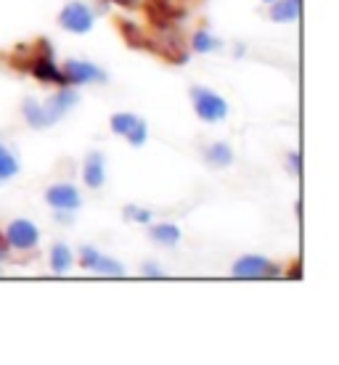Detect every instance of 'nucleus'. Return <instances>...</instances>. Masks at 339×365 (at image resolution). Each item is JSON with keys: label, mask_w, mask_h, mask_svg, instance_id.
<instances>
[{"label": "nucleus", "mask_w": 339, "mask_h": 365, "mask_svg": "<svg viewBox=\"0 0 339 365\" xmlns=\"http://www.w3.org/2000/svg\"><path fill=\"white\" fill-rule=\"evenodd\" d=\"M83 180L93 191H98L103 182H106V162H103L101 151L88 154V159H85V165H83Z\"/></svg>", "instance_id": "nucleus-10"}, {"label": "nucleus", "mask_w": 339, "mask_h": 365, "mask_svg": "<svg viewBox=\"0 0 339 365\" xmlns=\"http://www.w3.org/2000/svg\"><path fill=\"white\" fill-rule=\"evenodd\" d=\"M16 173H19L16 156L11 154L9 148L0 146V180H11V178H14Z\"/></svg>", "instance_id": "nucleus-17"}, {"label": "nucleus", "mask_w": 339, "mask_h": 365, "mask_svg": "<svg viewBox=\"0 0 339 365\" xmlns=\"http://www.w3.org/2000/svg\"><path fill=\"white\" fill-rule=\"evenodd\" d=\"M289 167H292V173L300 175V154H289Z\"/></svg>", "instance_id": "nucleus-23"}, {"label": "nucleus", "mask_w": 339, "mask_h": 365, "mask_svg": "<svg viewBox=\"0 0 339 365\" xmlns=\"http://www.w3.org/2000/svg\"><path fill=\"white\" fill-rule=\"evenodd\" d=\"M141 275H146V278H162V267L159 265H154V262H148V265H143L141 267Z\"/></svg>", "instance_id": "nucleus-22"}, {"label": "nucleus", "mask_w": 339, "mask_h": 365, "mask_svg": "<svg viewBox=\"0 0 339 365\" xmlns=\"http://www.w3.org/2000/svg\"><path fill=\"white\" fill-rule=\"evenodd\" d=\"M77 101H80V96H77V91H72L69 85H66L64 91H59V93H56V96H54V98H51V101H46L43 106H46L48 125H56L59 119L64 117L66 111L72 109V106H74V103H77Z\"/></svg>", "instance_id": "nucleus-9"}, {"label": "nucleus", "mask_w": 339, "mask_h": 365, "mask_svg": "<svg viewBox=\"0 0 339 365\" xmlns=\"http://www.w3.org/2000/svg\"><path fill=\"white\" fill-rule=\"evenodd\" d=\"M46 201L59 212H74L80 210L83 196H80L77 185H72V182H54L46 191Z\"/></svg>", "instance_id": "nucleus-8"}, {"label": "nucleus", "mask_w": 339, "mask_h": 365, "mask_svg": "<svg viewBox=\"0 0 339 365\" xmlns=\"http://www.w3.org/2000/svg\"><path fill=\"white\" fill-rule=\"evenodd\" d=\"M125 217H130V220H136V222H143V225H148L151 222V212L148 210H141V207H125Z\"/></svg>", "instance_id": "nucleus-20"}, {"label": "nucleus", "mask_w": 339, "mask_h": 365, "mask_svg": "<svg viewBox=\"0 0 339 365\" xmlns=\"http://www.w3.org/2000/svg\"><path fill=\"white\" fill-rule=\"evenodd\" d=\"M117 27H119V32L125 35V40H128L130 46L138 48V51H151V48H154V43L143 35V29L138 27V24H133V21H122V19H119Z\"/></svg>", "instance_id": "nucleus-12"}, {"label": "nucleus", "mask_w": 339, "mask_h": 365, "mask_svg": "<svg viewBox=\"0 0 339 365\" xmlns=\"http://www.w3.org/2000/svg\"><path fill=\"white\" fill-rule=\"evenodd\" d=\"M119 6H125V9H138V0H117Z\"/></svg>", "instance_id": "nucleus-26"}, {"label": "nucleus", "mask_w": 339, "mask_h": 365, "mask_svg": "<svg viewBox=\"0 0 339 365\" xmlns=\"http://www.w3.org/2000/svg\"><path fill=\"white\" fill-rule=\"evenodd\" d=\"M6 249H9V241H6V236H0V262L6 259Z\"/></svg>", "instance_id": "nucleus-24"}, {"label": "nucleus", "mask_w": 339, "mask_h": 365, "mask_svg": "<svg viewBox=\"0 0 339 365\" xmlns=\"http://www.w3.org/2000/svg\"><path fill=\"white\" fill-rule=\"evenodd\" d=\"M231 273L236 278H249V281H263V278H275L281 273L278 265H273L270 259L260 255H247V257H238L236 265L231 267Z\"/></svg>", "instance_id": "nucleus-3"}, {"label": "nucleus", "mask_w": 339, "mask_h": 365, "mask_svg": "<svg viewBox=\"0 0 339 365\" xmlns=\"http://www.w3.org/2000/svg\"><path fill=\"white\" fill-rule=\"evenodd\" d=\"M93 270L101 275H114V278H119V275H125V267L119 265L117 259H109V257H98L96 259V265H93Z\"/></svg>", "instance_id": "nucleus-18"}, {"label": "nucleus", "mask_w": 339, "mask_h": 365, "mask_svg": "<svg viewBox=\"0 0 339 365\" xmlns=\"http://www.w3.org/2000/svg\"><path fill=\"white\" fill-rule=\"evenodd\" d=\"M148 236L154 244L159 247H178L181 244V228L178 225H170V222H159L154 228L148 230Z\"/></svg>", "instance_id": "nucleus-13"}, {"label": "nucleus", "mask_w": 339, "mask_h": 365, "mask_svg": "<svg viewBox=\"0 0 339 365\" xmlns=\"http://www.w3.org/2000/svg\"><path fill=\"white\" fill-rule=\"evenodd\" d=\"M207 165H212V167H231L233 165V148L228 146V143H212L210 148H207Z\"/></svg>", "instance_id": "nucleus-16"}, {"label": "nucleus", "mask_w": 339, "mask_h": 365, "mask_svg": "<svg viewBox=\"0 0 339 365\" xmlns=\"http://www.w3.org/2000/svg\"><path fill=\"white\" fill-rule=\"evenodd\" d=\"M275 6H270V14L268 16L278 21V24H289V21H297L300 19V3L303 0H273Z\"/></svg>", "instance_id": "nucleus-11"}, {"label": "nucleus", "mask_w": 339, "mask_h": 365, "mask_svg": "<svg viewBox=\"0 0 339 365\" xmlns=\"http://www.w3.org/2000/svg\"><path fill=\"white\" fill-rule=\"evenodd\" d=\"M37 51L29 61H24V64H19V69H24V72H32L40 80V83H54V85H61V88H66V77L64 72L56 66L54 61V51H51V46H48L46 40L43 43H37Z\"/></svg>", "instance_id": "nucleus-1"}, {"label": "nucleus", "mask_w": 339, "mask_h": 365, "mask_svg": "<svg viewBox=\"0 0 339 365\" xmlns=\"http://www.w3.org/2000/svg\"><path fill=\"white\" fill-rule=\"evenodd\" d=\"M286 278H289V281H294V278H300V265H297V262L292 265V270H289V275H286Z\"/></svg>", "instance_id": "nucleus-25"}, {"label": "nucleus", "mask_w": 339, "mask_h": 365, "mask_svg": "<svg viewBox=\"0 0 339 365\" xmlns=\"http://www.w3.org/2000/svg\"><path fill=\"white\" fill-rule=\"evenodd\" d=\"M111 133L128 138L133 146H143L148 138V125L138 117V114L122 111V114H114V117H111Z\"/></svg>", "instance_id": "nucleus-5"}, {"label": "nucleus", "mask_w": 339, "mask_h": 365, "mask_svg": "<svg viewBox=\"0 0 339 365\" xmlns=\"http://www.w3.org/2000/svg\"><path fill=\"white\" fill-rule=\"evenodd\" d=\"M21 114H24V119L29 122V128H51L48 125V117H46V106L40 103L37 98H27L24 101V106H21Z\"/></svg>", "instance_id": "nucleus-14"}, {"label": "nucleus", "mask_w": 339, "mask_h": 365, "mask_svg": "<svg viewBox=\"0 0 339 365\" xmlns=\"http://www.w3.org/2000/svg\"><path fill=\"white\" fill-rule=\"evenodd\" d=\"M72 249L66 247V244H54L51 247V270L56 275H64L72 267Z\"/></svg>", "instance_id": "nucleus-15"}, {"label": "nucleus", "mask_w": 339, "mask_h": 365, "mask_svg": "<svg viewBox=\"0 0 339 365\" xmlns=\"http://www.w3.org/2000/svg\"><path fill=\"white\" fill-rule=\"evenodd\" d=\"M6 241H9V247L19 249V252H29V249L37 247L40 230L32 220H14L6 228Z\"/></svg>", "instance_id": "nucleus-7"}, {"label": "nucleus", "mask_w": 339, "mask_h": 365, "mask_svg": "<svg viewBox=\"0 0 339 365\" xmlns=\"http://www.w3.org/2000/svg\"><path fill=\"white\" fill-rule=\"evenodd\" d=\"M61 72H64L69 85L106 83V72H103V69H98V66L91 64V61H80V58H69V61L61 66Z\"/></svg>", "instance_id": "nucleus-6"}, {"label": "nucleus", "mask_w": 339, "mask_h": 365, "mask_svg": "<svg viewBox=\"0 0 339 365\" xmlns=\"http://www.w3.org/2000/svg\"><path fill=\"white\" fill-rule=\"evenodd\" d=\"M93 21H96V14L85 3H69L59 14V24L72 35H88L93 29Z\"/></svg>", "instance_id": "nucleus-4"}, {"label": "nucleus", "mask_w": 339, "mask_h": 365, "mask_svg": "<svg viewBox=\"0 0 339 365\" xmlns=\"http://www.w3.org/2000/svg\"><path fill=\"white\" fill-rule=\"evenodd\" d=\"M191 48L196 51V53H210V51H215V48H218V40H215L210 32L199 29V32L193 35V40H191Z\"/></svg>", "instance_id": "nucleus-19"}, {"label": "nucleus", "mask_w": 339, "mask_h": 365, "mask_svg": "<svg viewBox=\"0 0 339 365\" xmlns=\"http://www.w3.org/2000/svg\"><path fill=\"white\" fill-rule=\"evenodd\" d=\"M191 98H193V109H196V117L202 122H223L228 117V103L223 96L207 91V88H191Z\"/></svg>", "instance_id": "nucleus-2"}, {"label": "nucleus", "mask_w": 339, "mask_h": 365, "mask_svg": "<svg viewBox=\"0 0 339 365\" xmlns=\"http://www.w3.org/2000/svg\"><path fill=\"white\" fill-rule=\"evenodd\" d=\"M265 3H273V0H265Z\"/></svg>", "instance_id": "nucleus-27"}, {"label": "nucleus", "mask_w": 339, "mask_h": 365, "mask_svg": "<svg viewBox=\"0 0 339 365\" xmlns=\"http://www.w3.org/2000/svg\"><path fill=\"white\" fill-rule=\"evenodd\" d=\"M98 249H93V247H83L80 249V265L88 267V270H93V265H96V259H98Z\"/></svg>", "instance_id": "nucleus-21"}]
</instances>
